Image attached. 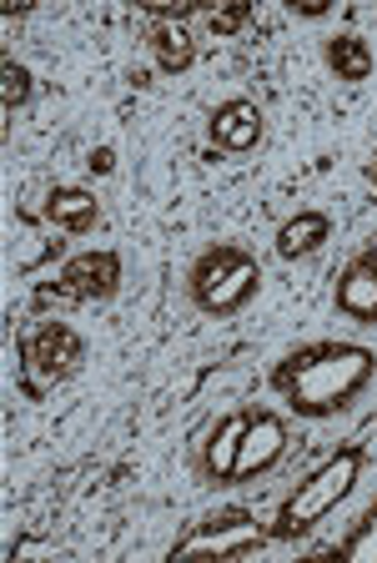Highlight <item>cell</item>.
<instances>
[{
  "label": "cell",
  "mask_w": 377,
  "mask_h": 563,
  "mask_svg": "<svg viewBox=\"0 0 377 563\" xmlns=\"http://www.w3.org/2000/svg\"><path fill=\"white\" fill-rule=\"evenodd\" d=\"M247 21H252V5H222V11L207 15V31L212 35H236Z\"/></svg>",
  "instance_id": "17"
},
{
  "label": "cell",
  "mask_w": 377,
  "mask_h": 563,
  "mask_svg": "<svg viewBox=\"0 0 377 563\" xmlns=\"http://www.w3.org/2000/svg\"><path fill=\"white\" fill-rule=\"evenodd\" d=\"M363 262H367V257H363ZM367 267H373V272H377V262H367Z\"/></svg>",
  "instance_id": "22"
},
{
  "label": "cell",
  "mask_w": 377,
  "mask_h": 563,
  "mask_svg": "<svg viewBox=\"0 0 377 563\" xmlns=\"http://www.w3.org/2000/svg\"><path fill=\"white\" fill-rule=\"evenodd\" d=\"M322 56H328V70L337 81H367V76H373V46H367L357 31L332 35Z\"/></svg>",
  "instance_id": "14"
},
{
  "label": "cell",
  "mask_w": 377,
  "mask_h": 563,
  "mask_svg": "<svg viewBox=\"0 0 377 563\" xmlns=\"http://www.w3.org/2000/svg\"><path fill=\"white\" fill-rule=\"evenodd\" d=\"M292 11L307 15V21H318V15H328V5H322V0H292Z\"/></svg>",
  "instance_id": "19"
},
{
  "label": "cell",
  "mask_w": 377,
  "mask_h": 563,
  "mask_svg": "<svg viewBox=\"0 0 377 563\" xmlns=\"http://www.w3.org/2000/svg\"><path fill=\"white\" fill-rule=\"evenodd\" d=\"M377 377V352L363 342H302L271 367V387L297 418H337Z\"/></svg>",
  "instance_id": "1"
},
{
  "label": "cell",
  "mask_w": 377,
  "mask_h": 563,
  "mask_svg": "<svg viewBox=\"0 0 377 563\" xmlns=\"http://www.w3.org/2000/svg\"><path fill=\"white\" fill-rule=\"evenodd\" d=\"M86 363V342L71 322H36L21 338V373H25V393L41 398V383H66L76 377Z\"/></svg>",
  "instance_id": "5"
},
{
  "label": "cell",
  "mask_w": 377,
  "mask_h": 563,
  "mask_svg": "<svg viewBox=\"0 0 377 563\" xmlns=\"http://www.w3.org/2000/svg\"><path fill=\"white\" fill-rule=\"evenodd\" d=\"M267 543H271V528L252 508H217L201 523H191V533H181L171 543V563L177 559H247V553L267 549Z\"/></svg>",
  "instance_id": "4"
},
{
  "label": "cell",
  "mask_w": 377,
  "mask_h": 563,
  "mask_svg": "<svg viewBox=\"0 0 377 563\" xmlns=\"http://www.w3.org/2000/svg\"><path fill=\"white\" fill-rule=\"evenodd\" d=\"M121 287V257L111 246H91L81 257H71L60 267V277L51 287L36 292V307H91V302H111Z\"/></svg>",
  "instance_id": "6"
},
{
  "label": "cell",
  "mask_w": 377,
  "mask_h": 563,
  "mask_svg": "<svg viewBox=\"0 0 377 563\" xmlns=\"http://www.w3.org/2000/svg\"><path fill=\"white\" fill-rule=\"evenodd\" d=\"M212 146L226 156H247L262 146V131H267V121H262V106L247 101V96H236V101H222L212 111Z\"/></svg>",
  "instance_id": "9"
},
{
  "label": "cell",
  "mask_w": 377,
  "mask_h": 563,
  "mask_svg": "<svg viewBox=\"0 0 377 563\" xmlns=\"http://www.w3.org/2000/svg\"><path fill=\"white\" fill-rule=\"evenodd\" d=\"M292 448V428H287L282 412L271 408H252L247 438H242V453H236V478L232 483H252L262 473H271Z\"/></svg>",
  "instance_id": "8"
},
{
  "label": "cell",
  "mask_w": 377,
  "mask_h": 563,
  "mask_svg": "<svg viewBox=\"0 0 377 563\" xmlns=\"http://www.w3.org/2000/svg\"><path fill=\"white\" fill-rule=\"evenodd\" d=\"M357 257H367V262H377V236H373V242H367V246H363V252H357Z\"/></svg>",
  "instance_id": "20"
},
{
  "label": "cell",
  "mask_w": 377,
  "mask_h": 563,
  "mask_svg": "<svg viewBox=\"0 0 377 563\" xmlns=\"http://www.w3.org/2000/svg\"><path fill=\"white\" fill-rule=\"evenodd\" d=\"M31 91H36L31 70H25L21 60H5V66H0V106H5V117H11L15 106L31 101Z\"/></svg>",
  "instance_id": "15"
},
{
  "label": "cell",
  "mask_w": 377,
  "mask_h": 563,
  "mask_svg": "<svg viewBox=\"0 0 377 563\" xmlns=\"http://www.w3.org/2000/svg\"><path fill=\"white\" fill-rule=\"evenodd\" d=\"M342 559H353V563H377V504L367 508V518L357 523V533L347 543H342Z\"/></svg>",
  "instance_id": "16"
},
{
  "label": "cell",
  "mask_w": 377,
  "mask_h": 563,
  "mask_svg": "<svg viewBox=\"0 0 377 563\" xmlns=\"http://www.w3.org/2000/svg\"><path fill=\"white\" fill-rule=\"evenodd\" d=\"M41 217H46V227H56V232L86 236L101 227V201L86 187H51L46 201H41Z\"/></svg>",
  "instance_id": "10"
},
{
  "label": "cell",
  "mask_w": 377,
  "mask_h": 563,
  "mask_svg": "<svg viewBox=\"0 0 377 563\" xmlns=\"http://www.w3.org/2000/svg\"><path fill=\"white\" fill-rule=\"evenodd\" d=\"M146 51H152L162 76H181L197 60V35L187 31V21H152L146 25Z\"/></svg>",
  "instance_id": "11"
},
{
  "label": "cell",
  "mask_w": 377,
  "mask_h": 563,
  "mask_svg": "<svg viewBox=\"0 0 377 563\" xmlns=\"http://www.w3.org/2000/svg\"><path fill=\"white\" fill-rule=\"evenodd\" d=\"M86 166H91L96 176H111V172H117V152H111V146H91V156H86Z\"/></svg>",
  "instance_id": "18"
},
{
  "label": "cell",
  "mask_w": 377,
  "mask_h": 563,
  "mask_svg": "<svg viewBox=\"0 0 377 563\" xmlns=\"http://www.w3.org/2000/svg\"><path fill=\"white\" fill-rule=\"evenodd\" d=\"M328 236H332L328 211H297V217H287V222L277 227V257L282 262L312 257V252L328 246Z\"/></svg>",
  "instance_id": "12"
},
{
  "label": "cell",
  "mask_w": 377,
  "mask_h": 563,
  "mask_svg": "<svg viewBox=\"0 0 377 563\" xmlns=\"http://www.w3.org/2000/svg\"><path fill=\"white\" fill-rule=\"evenodd\" d=\"M367 181H373V187H377V162H373V166H367Z\"/></svg>",
  "instance_id": "21"
},
{
  "label": "cell",
  "mask_w": 377,
  "mask_h": 563,
  "mask_svg": "<svg viewBox=\"0 0 377 563\" xmlns=\"http://www.w3.org/2000/svg\"><path fill=\"white\" fill-rule=\"evenodd\" d=\"M262 262L236 242H212L187 267V302L207 317H232L257 297Z\"/></svg>",
  "instance_id": "3"
},
{
  "label": "cell",
  "mask_w": 377,
  "mask_h": 563,
  "mask_svg": "<svg viewBox=\"0 0 377 563\" xmlns=\"http://www.w3.org/2000/svg\"><path fill=\"white\" fill-rule=\"evenodd\" d=\"M247 422H252V408H232L217 422H207V433L197 438V457H191V463H197V478L207 483V488L236 478V453H242Z\"/></svg>",
  "instance_id": "7"
},
{
  "label": "cell",
  "mask_w": 377,
  "mask_h": 563,
  "mask_svg": "<svg viewBox=\"0 0 377 563\" xmlns=\"http://www.w3.org/2000/svg\"><path fill=\"white\" fill-rule=\"evenodd\" d=\"M363 463H367L363 443H347V448H337L318 473H307V478L282 498L277 518H271V539H302V533H312V528L357 488Z\"/></svg>",
  "instance_id": "2"
},
{
  "label": "cell",
  "mask_w": 377,
  "mask_h": 563,
  "mask_svg": "<svg viewBox=\"0 0 377 563\" xmlns=\"http://www.w3.org/2000/svg\"><path fill=\"white\" fill-rule=\"evenodd\" d=\"M337 312L353 322H377V272L363 257H353L337 277Z\"/></svg>",
  "instance_id": "13"
}]
</instances>
